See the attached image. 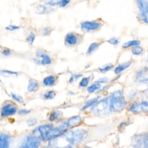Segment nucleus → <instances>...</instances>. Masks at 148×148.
<instances>
[{
	"label": "nucleus",
	"mask_w": 148,
	"mask_h": 148,
	"mask_svg": "<svg viewBox=\"0 0 148 148\" xmlns=\"http://www.w3.org/2000/svg\"><path fill=\"white\" fill-rule=\"evenodd\" d=\"M30 112H31L30 110H28V109H23L19 110L18 114L20 115L24 116V115H26V114H29Z\"/></svg>",
	"instance_id": "nucleus-36"
},
{
	"label": "nucleus",
	"mask_w": 148,
	"mask_h": 148,
	"mask_svg": "<svg viewBox=\"0 0 148 148\" xmlns=\"http://www.w3.org/2000/svg\"><path fill=\"white\" fill-rule=\"evenodd\" d=\"M148 104L147 101H142L139 103L134 104L130 108V111L133 113H137L141 112H147Z\"/></svg>",
	"instance_id": "nucleus-11"
},
{
	"label": "nucleus",
	"mask_w": 148,
	"mask_h": 148,
	"mask_svg": "<svg viewBox=\"0 0 148 148\" xmlns=\"http://www.w3.org/2000/svg\"><path fill=\"white\" fill-rule=\"evenodd\" d=\"M51 31V30L49 27H45L43 29V35H49L50 34Z\"/></svg>",
	"instance_id": "nucleus-38"
},
{
	"label": "nucleus",
	"mask_w": 148,
	"mask_h": 148,
	"mask_svg": "<svg viewBox=\"0 0 148 148\" xmlns=\"http://www.w3.org/2000/svg\"><path fill=\"white\" fill-rule=\"evenodd\" d=\"M69 2H70V0H61L60 4L62 7H64L66 6Z\"/></svg>",
	"instance_id": "nucleus-40"
},
{
	"label": "nucleus",
	"mask_w": 148,
	"mask_h": 148,
	"mask_svg": "<svg viewBox=\"0 0 148 148\" xmlns=\"http://www.w3.org/2000/svg\"><path fill=\"white\" fill-rule=\"evenodd\" d=\"M10 135L5 133H0V148H9Z\"/></svg>",
	"instance_id": "nucleus-13"
},
{
	"label": "nucleus",
	"mask_w": 148,
	"mask_h": 148,
	"mask_svg": "<svg viewBox=\"0 0 148 148\" xmlns=\"http://www.w3.org/2000/svg\"><path fill=\"white\" fill-rule=\"evenodd\" d=\"M16 106L12 102L4 103L1 109V115L2 117H9L14 115L17 112Z\"/></svg>",
	"instance_id": "nucleus-7"
},
{
	"label": "nucleus",
	"mask_w": 148,
	"mask_h": 148,
	"mask_svg": "<svg viewBox=\"0 0 148 148\" xmlns=\"http://www.w3.org/2000/svg\"><path fill=\"white\" fill-rule=\"evenodd\" d=\"M56 95V92L53 90H50L47 91L45 94H44V97L46 99H53Z\"/></svg>",
	"instance_id": "nucleus-25"
},
{
	"label": "nucleus",
	"mask_w": 148,
	"mask_h": 148,
	"mask_svg": "<svg viewBox=\"0 0 148 148\" xmlns=\"http://www.w3.org/2000/svg\"><path fill=\"white\" fill-rule=\"evenodd\" d=\"M61 0H50L48 1L46 4L50 6H57L60 3Z\"/></svg>",
	"instance_id": "nucleus-32"
},
{
	"label": "nucleus",
	"mask_w": 148,
	"mask_h": 148,
	"mask_svg": "<svg viewBox=\"0 0 148 148\" xmlns=\"http://www.w3.org/2000/svg\"><path fill=\"white\" fill-rule=\"evenodd\" d=\"M140 44V41L138 40H130L128 42H127L125 43H124L122 47L124 49H126L128 48L129 47H131V46H138Z\"/></svg>",
	"instance_id": "nucleus-18"
},
{
	"label": "nucleus",
	"mask_w": 148,
	"mask_h": 148,
	"mask_svg": "<svg viewBox=\"0 0 148 148\" xmlns=\"http://www.w3.org/2000/svg\"><path fill=\"white\" fill-rule=\"evenodd\" d=\"M65 43L68 45H75L77 43L78 39L77 37L72 33L68 34L65 38Z\"/></svg>",
	"instance_id": "nucleus-14"
},
{
	"label": "nucleus",
	"mask_w": 148,
	"mask_h": 148,
	"mask_svg": "<svg viewBox=\"0 0 148 148\" xmlns=\"http://www.w3.org/2000/svg\"><path fill=\"white\" fill-rule=\"evenodd\" d=\"M138 8L139 10L140 17L145 23H147V0H136Z\"/></svg>",
	"instance_id": "nucleus-8"
},
{
	"label": "nucleus",
	"mask_w": 148,
	"mask_h": 148,
	"mask_svg": "<svg viewBox=\"0 0 148 148\" xmlns=\"http://www.w3.org/2000/svg\"><path fill=\"white\" fill-rule=\"evenodd\" d=\"M36 56L42 58L41 61H38V60H34L35 62L38 64L45 65H49L51 63V60L50 58V57L47 55L45 53H44L43 51L40 50H38L36 51Z\"/></svg>",
	"instance_id": "nucleus-12"
},
{
	"label": "nucleus",
	"mask_w": 148,
	"mask_h": 148,
	"mask_svg": "<svg viewBox=\"0 0 148 148\" xmlns=\"http://www.w3.org/2000/svg\"><path fill=\"white\" fill-rule=\"evenodd\" d=\"M2 54L4 56H8L9 55H10L11 54V51L8 48H5L3 49V50L2 51Z\"/></svg>",
	"instance_id": "nucleus-37"
},
{
	"label": "nucleus",
	"mask_w": 148,
	"mask_h": 148,
	"mask_svg": "<svg viewBox=\"0 0 148 148\" xmlns=\"http://www.w3.org/2000/svg\"><path fill=\"white\" fill-rule=\"evenodd\" d=\"M98 99V97H95L94 98H92V99L88 100V101H87L85 105L84 106H83V108H82V110H84L90 106H93L96 102H97Z\"/></svg>",
	"instance_id": "nucleus-20"
},
{
	"label": "nucleus",
	"mask_w": 148,
	"mask_h": 148,
	"mask_svg": "<svg viewBox=\"0 0 148 148\" xmlns=\"http://www.w3.org/2000/svg\"><path fill=\"white\" fill-rule=\"evenodd\" d=\"M90 77H84L82 79V80L80 81L79 85L80 87H84L87 86V85L89 83V81H90Z\"/></svg>",
	"instance_id": "nucleus-28"
},
{
	"label": "nucleus",
	"mask_w": 148,
	"mask_h": 148,
	"mask_svg": "<svg viewBox=\"0 0 148 148\" xmlns=\"http://www.w3.org/2000/svg\"><path fill=\"white\" fill-rule=\"evenodd\" d=\"M35 35L34 34V33L31 32L29 36L27 38V41L30 45H32L34 41L35 40Z\"/></svg>",
	"instance_id": "nucleus-29"
},
{
	"label": "nucleus",
	"mask_w": 148,
	"mask_h": 148,
	"mask_svg": "<svg viewBox=\"0 0 148 148\" xmlns=\"http://www.w3.org/2000/svg\"><path fill=\"white\" fill-rule=\"evenodd\" d=\"M38 86L39 84L38 82L34 80H29L27 87V90L29 92H33L38 88Z\"/></svg>",
	"instance_id": "nucleus-17"
},
{
	"label": "nucleus",
	"mask_w": 148,
	"mask_h": 148,
	"mask_svg": "<svg viewBox=\"0 0 148 148\" xmlns=\"http://www.w3.org/2000/svg\"><path fill=\"white\" fill-rule=\"evenodd\" d=\"M47 7H46L42 5H39L36 8V12L38 14H45L47 12Z\"/></svg>",
	"instance_id": "nucleus-24"
},
{
	"label": "nucleus",
	"mask_w": 148,
	"mask_h": 148,
	"mask_svg": "<svg viewBox=\"0 0 148 148\" xmlns=\"http://www.w3.org/2000/svg\"><path fill=\"white\" fill-rule=\"evenodd\" d=\"M101 87V85L99 83H94L91 86H90L89 87H88L87 88V91H88V92L90 93H92L94 92H95V91L99 90Z\"/></svg>",
	"instance_id": "nucleus-22"
},
{
	"label": "nucleus",
	"mask_w": 148,
	"mask_h": 148,
	"mask_svg": "<svg viewBox=\"0 0 148 148\" xmlns=\"http://www.w3.org/2000/svg\"><path fill=\"white\" fill-rule=\"evenodd\" d=\"M131 64V62H127L126 63L123 64H120L119 65H118L114 69V72L116 74H119L120 72H121L123 71L126 69L127 68H128Z\"/></svg>",
	"instance_id": "nucleus-16"
},
{
	"label": "nucleus",
	"mask_w": 148,
	"mask_h": 148,
	"mask_svg": "<svg viewBox=\"0 0 148 148\" xmlns=\"http://www.w3.org/2000/svg\"><path fill=\"white\" fill-rule=\"evenodd\" d=\"M83 148H91V147H89V146H86V147H83Z\"/></svg>",
	"instance_id": "nucleus-41"
},
{
	"label": "nucleus",
	"mask_w": 148,
	"mask_h": 148,
	"mask_svg": "<svg viewBox=\"0 0 148 148\" xmlns=\"http://www.w3.org/2000/svg\"><path fill=\"white\" fill-rule=\"evenodd\" d=\"M43 140L56 139L63 134L65 131L61 130L58 126L54 127L52 124H44L38 127L35 130Z\"/></svg>",
	"instance_id": "nucleus-2"
},
{
	"label": "nucleus",
	"mask_w": 148,
	"mask_h": 148,
	"mask_svg": "<svg viewBox=\"0 0 148 148\" xmlns=\"http://www.w3.org/2000/svg\"><path fill=\"white\" fill-rule=\"evenodd\" d=\"M82 75H80V74H74V75H72L69 80V83H72L73 82L75 81L76 80H77V79L80 78Z\"/></svg>",
	"instance_id": "nucleus-33"
},
{
	"label": "nucleus",
	"mask_w": 148,
	"mask_h": 148,
	"mask_svg": "<svg viewBox=\"0 0 148 148\" xmlns=\"http://www.w3.org/2000/svg\"><path fill=\"white\" fill-rule=\"evenodd\" d=\"M109 99H103L98 102H96L91 108V112L96 115L102 114L105 113L109 108Z\"/></svg>",
	"instance_id": "nucleus-4"
},
{
	"label": "nucleus",
	"mask_w": 148,
	"mask_h": 148,
	"mask_svg": "<svg viewBox=\"0 0 148 148\" xmlns=\"http://www.w3.org/2000/svg\"><path fill=\"white\" fill-rule=\"evenodd\" d=\"M40 139L36 136H28L18 148H39Z\"/></svg>",
	"instance_id": "nucleus-5"
},
{
	"label": "nucleus",
	"mask_w": 148,
	"mask_h": 148,
	"mask_svg": "<svg viewBox=\"0 0 148 148\" xmlns=\"http://www.w3.org/2000/svg\"><path fill=\"white\" fill-rule=\"evenodd\" d=\"M132 145L134 148H147V134L136 135L132 138Z\"/></svg>",
	"instance_id": "nucleus-6"
},
{
	"label": "nucleus",
	"mask_w": 148,
	"mask_h": 148,
	"mask_svg": "<svg viewBox=\"0 0 148 148\" xmlns=\"http://www.w3.org/2000/svg\"><path fill=\"white\" fill-rule=\"evenodd\" d=\"M107 42L108 43H109L111 45H117L119 43V39L117 38H112L110 39H109L108 40H107Z\"/></svg>",
	"instance_id": "nucleus-31"
},
{
	"label": "nucleus",
	"mask_w": 148,
	"mask_h": 148,
	"mask_svg": "<svg viewBox=\"0 0 148 148\" xmlns=\"http://www.w3.org/2000/svg\"><path fill=\"white\" fill-rule=\"evenodd\" d=\"M108 80V77H102V78H100L98 80H97L96 83H106L107 82Z\"/></svg>",
	"instance_id": "nucleus-39"
},
{
	"label": "nucleus",
	"mask_w": 148,
	"mask_h": 148,
	"mask_svg": "<svg viewBox=\"0 0 148 148\" xmlns=\"http://www.w3.org/2000/svg\"><path fill=\"white\" fill-rule=\"evenodd\" d=\"M113 65L111 64H108L107 65H105L101 68H99V71L101 72L102 73H106L108 71H109L112 67H113Z\"/></svg>",
	"instance_id": "nucleus-27"
},
{
	"label": "nucleus",
	"mask_w": 148,
	"mask_h": 148,
	"mask_svg": "<svg viewBox=\"0 0 148 148\" xmlns=\"http://www.w3.org/2000/svg\"><path fill=\"white\" fill-rule=\"evenodd\" d=\"M87 135V131L84 129L69 130L51 140L50 146L53 148H75L81 143Z\"/></svg>",
	"instance_id": "nucleus-1"
},
{
	"label": "nucleus",
	"mask_w": 148,
	"mask_h": 148,
	"mask_svg": "<svg viewBox=\"0 0 148 148\" xmlns=\"http://www.w3.org/2000/svg\"><path fill=\"white\" fill-rule=\"evenodd\" d=\"M109 98V108L112 112H120L122 110L126 105L124 95L120 90L112 92Z\"/></svg>",
	"instance_id": "nucleus-3"
},
{
	"label": "nucleus",
	"mask_w": 148,
	"mask_h": 148,
	"mask_svg": "<svg viewBox=\"0 0 148 148\" xmlns=\"http://www.w3.org/2000/svg\"><path fill=\"white\" fill-rule=\"evenodd\" d=\"M11 97L14 100H15L16 101H17L19 103H23L24 102V99H23V97L21 96L18 95V94L12 92L11 93Z\"/></svg>",
	"instance_id": "nucleus-26"
},
{
	"label": "nucleus",
	"mask_w": 148,
	"mask_h": 148,
	"mask_svg": "<svg viewBox=\"0 0 148 148\" xmlns=\"http://www.w3.org/2000/svg\"><path fill=\"white\" fill-rule=\"evenodd\" d=\"M1 72L2 73H4L5 75H6L7 76H17L18 75L17 72H13V71H10L3 70V71H1Z\"/></svg>",
	"instance_id": "nucleus-30"
},
{
	"label": "nucleus",
	"mask_w": 148,
	"mask_h": 148,
	"mask_svg": "<svg viewBox=\"0 0 148 148\" xmlns=\"http://www.w3.org/2000/svg\"><path fill=\"white\" fill-rule=\"evenodd\" d=\"M102 26V23L98 21H86L81 24V28L83 30L90 31L99 29Z\"/></svg>",
	"instance_id": "nucleus-10"
},
{
	"label": "nucleus",
	"mask_w": 148,
	"mask_h": 148,
	"mask_svg": "<svg viewBox=\"0 0 148 148\" xmlns=\"http://www.w3.org/2000/svg\"><path fill=\"white\" fill-rule=\"evenodd\" d=\"M56 77L53 75H50L46 77L43 80V83L46 86H51L56 83Z\"/></svg>",
	"instance_id": "nucleus-15"
},
{
	"label": "nucleus",
	"mask_w": 148,
	"mask_h": 148,
	"mask_svg": "<svg viewBox=\"0 0 148 148\" xmlns=\"http://www.w3.org/2000/svg\"><path fill=\"white\" fill-rule=\"evenodd\" d=\"M45 148H53V147H51L50 146H48V147H45Z\"/></svg>",
	"instance_id": "nucleus-42"
},
{
	"label": "nucleus",
	"mask_w": 148,
	"mask_h": 148,
	"mask_svg": "<svg viewBox=\"0 0 148 148\" xmlns=\"http://www.w3.org/2000/svg\"><path fill=\"white\" fill-rule=\"evenodd\" d=\"M5 28H6V29L9 30V31H14V30L18 29L20 28V27L16 25L10 24L9 25H8V27H6Z\"/></svg>",
	"instance_id": "nucleus-35"
},
{
	"label": "nucleus",
	"mask_w": 148,
	"mask_h": 148,
	"mask_svg": "<svg viewBox=\"0 0 148 148\" xmlns=\"http://www.w3.org/2000/svg\"><path fill=\"white\" fill-rule=\"evenodd\" d=\"M60 117H61V112L59 110H54L50 113L49 119L50 121H53L56 120H57Z\"/></svg>",
	"instance_id": "nucleus-19"
},
{
	"label": "nucleus",
	"mask_w": 148,
	"mask_h": 148,
	"mask_svg": "<svg viewBox=\"0 0 148 148\" xmlns=\"http://www.w3.org/2000/svg\"><path fill=\"white\" fill-rule=\"evenodd\" d=\"M82 121V118L79 116H75L71 117L69 120L66 121H63L60 123L58 127L62 130L65 131L69 127H73L80 123Z\"/></svg>",
	"instance_id": "nucleus-9"
},
{
	"label": "nucleus",
	"mask_w": 148,
	"mask_h": 148,
	"mask_svg": "<svg viewBox=\"0 0 148 148\" xmlns=\"http://www.w3.org/2000/svg\"><path fill=\"white\" fill-rule=\"evenodd\" d=\"M99 43H97V42H94L92 43L89 47H88L87 51V54H91L92 53H93L94 51H95L98 47H99Z\"/></svg>",
	"instance_id": "nucleus-21"
},
{
	"label": "nucleus",
	"mask_w": 148,
	"mask_h": 148,
	"mask_svg": "<svg viewBox=\"0 0 148 148\" xmlns=\"http://www.w3.org/2000/svg\"><path fill=\"white\" fill-rule=\"evenodd\" d=\"M143 48L139 46H135L131 49V52L134 55H139L143 52Z\"/></svg>",
	"instance_id": "nucleus-23"
},
{
	"label": "nucleus",
	"mask_w": 148,
	"mask_h": 148,
	"mask_svg": "<svg viewBox=\"0 0 148 148\" xmlns=\"http://www.w3.org/2000/svg\"><path fill=\"white\" fill-rule=\"evenodd\" d=\"M36 122H37V120L35 119H34V118H30V119L27 120V124L29 126H32V125H34L36 123Z\"/></svg>",
	"instance_id": "nucleus-34"
}]
</instances>
